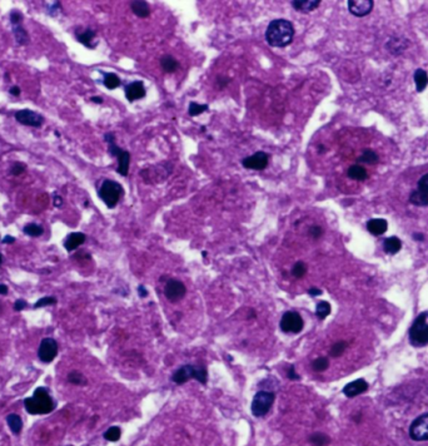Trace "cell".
Segmentation results:
<instances>
[{
	"label": "cell",
	"instance_id": "d590c367",
	"mask_svg": "<svg viewBox=\"0 0 428 446\" xmlns=\"http://www.w3.org/2000/svg\"><path fill=\"white\" fill-rule=\"evenodd\" d=\"M328 366H329V360L327 359V357H318V359L314 360L313 364H312V369H313L316 373H322V371L328 369Z\"/></svg>",
	"mask_w": 428,
	"mask_h": 446
},
{
	"label": "cell",
	"instance_id": "4fadbf2b",
	"mask_svg": "<svg viewBox=\"0 0 428 446\" xmlns=\"http://www.w3.org/2000/svg\"><path fill=\"white\" fill-rule=\"evenodd\" d=\"M269 156L264 152H257L252 156L247 157L242 161V166L248 169H254V171H262L268 166Z\"/></svg>",
	"mask_w": 428,
	"mask_h": 446
},
{
	"label": "cell",
	"instance_id": "db71d44e",
	"mask_svg": "<svg viewBox=\"0 0 428 446\" xmlns=\"http://www.w3.org/2000/svg\"><path fill=\"white\" fill-rule=\"evenodd\" d=\"M139 293L142 297H144V296H146L148 292H147V290L144 288V286H139Z\"/></svg>",
	"mask_w": 428,
	"mask_h": 446
},
{
	"label": "cell",
	"instance_id": "4dcf8cb0",
	"mask_svg": "<svg viewBox=\"0 0 428 446\" xmlns=\"http://www.w3.org/2000/svg\"><path fill=\"white\" fill-rule=\"evenodd\" d=\"M309 443H311L313 446H326L329 444V438L326 435V434L316 433L313 434V435H311Z\"/></svg>",
	"mask_w": 428,
	"mask_h": 446
},
{
	"label": "cell",
	"instance_id": "6da1fadb",
	"mask_svg": "<svg viewBox=\"0 0 428 446\" xmlns=\"http://www.w3.org/2000/svg\"><path fill=\"white\" fill-rule=\"evenodd\" d=\"M294 28L293 24L285 19L272 20L265 30V40L270 46L284 48L293 41Z\"/></svg>",
	"mask_w": 428,
	"mask_h": 446
},
{
	"label": "cell",
	"instance_id": "f1b7e54d",
	"mask_svg": "<svg viewBox=\"0 0 428 446\" xmlns=\"http://www.w3.org/2000/svg\"><path fill=\"white\" fill-rule=\"evenodd\" d=\"M13 31H14V35H15L16 43L20 44V45H25V44H28L29 36H28V33H26V30L23 28V26L14 25Z\"/></svg>",
	"mask_w": 428,
	"mask_h": 446
},
{
	"label": "cell",
	"instance_id": "f5cc1de1",
	"mask_svg": "<svg viewBox=\"0 0 428 446\" xmlns=\"http://www.w3.org/2000/svg\"><path fill=\"white\" fill-rule=\"evenodd\" d=\"M14 241H15V238L11 237V236H6V237L3 240V242L4 243H13Z\"/></svg>",
	"mask_w": 428,
	"mask_h": 446
},
{
	"label": "cell",
	"instance_id": "9a60e30c",
	"mask_svg": "<svg viewBox=\"0 0 428 446\" xmlns=\"http://www.w3.org/2000/svg\"><path fill=\"white\" fill-rule=\"evenodd\" d=\"M124 92H125V97H127V99L129 100L130 103L135 102V100H139V99H142V98L146 97V88H144V84H143V82H140V80L132 82V83H129V84L125 85Z\"/></svg>",
	"mask_w": 428,
	"mask_h": 446
},
{
	"label": "cell",
	"instance_id": "c3c4849f",
	"mask_svg": "<svg viewBox=\"0 0 428 446\" xmlns=\"http://www.w3.org/2000/svg\"><path fill=\"white\" fill-rule=\"evenodd\" d=\"M308 293L311 296H319V295H322V291L321 290H318V288H314V287H312L311 290L308 291Z\"/></svg>",
	"mask_w": 428,
	"mask_h": 446
},
{
	"label": "cell",
	"instance_id": "52a82bcc",
	"mask_svg": "<svg viewBox=\"0 0 428 446\" xmlns=\"http://www.w3.org/2000/svg\"><path fill=\"white\" fill-rule=\"evenodd\" d=\"M275 395L270 391H258L252 401V414L255 418H263L269 413Z\"/></svg>",
	"mask_w": 428,
	"mask_h": 446
},
{
	"label": "cell",
	"instance_id": "30bf717a",
	"mask_svg": "<svg viewBox=\"0 0 428 446\" xmlns=\"http://www.w3.org/2000/svg\"><path fill=\"white\" fill-rule=\"evenodd\" d=\"M58 344L54 339H44L41 340L40 342V346H39L38 350V357L40 361L45 362V364H49V362L54 361V359L58 355Z\"/></svg>",
	"mask_w": 428,
	"mask_h": 446
},
{
	"label": "cell",
	"instance_id": "7c38bea8",
	"mask_svg": "<svg viewBox=\"0 0 428 446\" xmlns=\"http://www.w3.org/2000/svg\"><path fill=\"white\" fill-rule=\"evenodd\" d=\"M15 119L18 120L20 124L29 125V127H35V128L41 127V124L44 123V118L41 117L40 114H38V113L33 112V110H29V109H23V110H19V112H16Z\"/></svg>",
	"mask_w": 428,
	"mask_h": 446
},
{
	"label": "cell",
	"instance_id": "836d02e7",
	"mask_svg": "<svg viewBox=\"0 0 428 446\" xmlns=\"http://www.w3.org/2000/svg\"><path fill=\"white\" fill-rule=\"evenodd\" d=\"M316 314L319 319L324 320L329 314H331V305H329L327 301L319 302V304L317 305Z\"/></svg>",
	"mask_w": 428,
	"mask_h": 446
},
{
	"label": "cell",
	"instance_id": "7dc6e473",
	"mask_svg": "<svg viewBox=\"0 0 428 446\" xmlns=\"http://www.w3.org/2000/svg\"><path fill=\"white\" fill-rule=\"evenodd\" d=\"M25 307H26V302L24 301V300H18V301L14 304V310H15V311H21V310H24Z\"/></svg>",
	"mask_w": 428,
	"mask_h": 446
},
{
	"label": "cell",
	"instance_id": "8992f818",
	"mask_svg": "<svg viewBox=\"0 0 428 446\" xmlns=\"http://www.w3.org/2000/svg\"><path fill=\"white\" fill-rule=\"evenodd\" d=\"M105 142L109 145V153L113 157H117L118 159V173L122 174V176H128V172H129V163H130V154L129 152L124 151L122 148L118 147L115 144V137L112 133H107L104 135Z\"/></svg>",
	"mask_w": 428,
	"mask_h": 446
},
{
	"label": "cell",
	"instance_id": "83f0119b",
	"mask_svg": "<svg viewBox=\"0 0 428 446\" xmlns=\"http://www.w3.org/2000/svg\"><path fill=\"white\" fill-rule=\"evenodd\" d=\"M410 202L415 206H428V194L421 191H413L410 197Z\"/></svg>",
	"mask_w": 428,
	"mask_h": 446
},
{
	"label": "cell",
	"instance_id": "484cf974",
	"mask_svg": "<svg viewBox=\"0 0 428 446\" xmlns=\"http://www.w3.org/2000/svg\"><path fill=\"white\" fill-rule=\"evenodd\" d=\"M161 66L166 73H174L178 69L179 63L172 55H163L161 59Z\"/></svg>",
	"mask_w": 428,
	"mask_h": 446
},
{
	"label": "cell",
	"instance_id": "7402d4cb",
	"mask_svg": "<svg viewBox=\"0 0 428 446\" xmlns=\"http://www.w3.org/2000/svg\"><path fill=\"white\" fill-rule=\"evenodd\" d=\"M383 248H385V252L388 253V255H396L402 248V242L400 241V238L393 236V237L386 238L385 242H383Z\"/></svg>",
	"mask_w": 428,
	"mask_h": 446
},
{
	"label": "cell",
	"instance_id": "603a6c76",
	"mask_svg": "<svg viewBox=\"0 0 428 446\" xmlns=\"http://www.w3.org/2000/svg\"><path fill=\"white\" fill-rule=\"evenodd\" d=\"M347 174L351 179H354V181H365L367 178V171H366L365 167L360 166V164H354V166H351L347 171Z\"/></svg>",
	"mask_w": 428,
	"mask_h": 446
},
{
	"label": "cell",
	"instance_id": "4316f807",
	"mask_svg": "<svg viewBox=\"0 0 428 446\" xmlns=\"http://www.w3.org/2000/svg\"><path fill=\"white\" fill-rule=\"evenodd\" d=\"M94 38H95V31L92 30V29H85V30L82 31V33L77 34L78 40H79L82 44H84L85 46H88V48H95V45L93 44Z\"/></svg>",
	"mask_w": 428,
	"mask_h": 446
},
{
	"label": "cell",
	"instance_id": "277c9868",
	"mask_svg": "<svg viewBox=\"0 0 428 446\" xmlns=\"http://www.w3.org/2000/svg\"><path fill=\"white\" fill-rule=\"evenodd\" d=\"M410 341L416 347L428 345V312H422L415 320L410 329Z\"/></svg>",
	"mask_w": 428,
	"mask_h": 446
},
{
	"label": "cell",
	"instance_id": "ac0fdd59",
	"mask_svg": "<svg viewBox=\"0 0 428 446\" xmlns=\"http://www.w3.org/2000/svg\"><path fill=\"white\" fill-rule=\"evenodd\" d=\"M388 223L383 218H373L367 222V230L368 232L375 236H381L387 231Z\"/></svg>",
	"mask_w": 428,
	"mask_h": 446
},
{
	"label": "cell",
	"instance_id": "44dd1931",
	"mask_svg": "<svg viewBox=\"0 0 428 446\" xmlns=\"http://www.w3.org/2000/svg\"><path fill=\"white\" fill-rule=\"evenodd\" d=\"M132 6L133 13L135 14L139 18H148L151 15V8H149L148 3L147 1H143V0H135L130 3Z\"/></svg>",
	"mask_w": 428,
	"mask_h": 446
},
{
	"label": "cell",
	"instance_id": "f35d334b",
	"mask_svg": "<svg viewBox=\"0 0 428 446\" xmlns=\"http://www.w3.org/2000/svg\"><path fill=\"white\" fill-rule=\"evenodd\" d=\"M307 273V265L302 261H298L292 268V275L297 278H302Z\"/></svg>",
	"mask_w": 428,
	"mask_h": 446
},
{
	"label": "cell",
	"instance_id": "5b68a950",
	"mask_svg": "<svg viewBox=\"0 0 428 446\" xmlns=\"http://www.w3.org/2000/svg\"><path fill=\"white\" fill-rule=\"evenodd\" d=\"M99 197L108 208H114L117 203L119 202L120 197L124 194L123 187L118 182L112 181V179H105L99 188Z\"/></svg>",
	"mask_w": 428,
	"mask_h": 446
},
{
	"label": "cell",
	"instance_id": "8d00e7d4",
	"mask_svg": "<svg viewBox=\"0 0 428 446\" xmlns=\"http://www.w3.org/2000/svg\"><path fill=\"white\" fill-rule=\"evenodd\" d=\"M68 381L74 385H87V379L79 371H71L68 375Z\"/></svg>",
	"mask_w": 428,
	"mask_h": 446
},
{
	"label": "cell",
	"instance_id": "ab89813d",
	"mask_svg": "<svg viewBox=\"0 0 428 446\" xmlns=\"http://www.w3.org/2000/svg\"><path fill=\"white\" fill-rule=\"evenodd\" d=\"M346 349H347V342L339 341L332 346L329 354H331L332 357H339L344 351H346Z\"/></svg>",
	"mask_w": 428,
	"mask_h": 446
},
{
	"label": "cell",
	"instance_id": "7a4b0ae2",
	"mask_svg": "<svg viewBox=\"0 0 428 446\" xmlns=\"http://www.w3.org/2000/svg\"><path fill=\"white\" fill-rule=\"evenodd\" d=\"M24 406L31 415H44L54 410L55 403L45 388H38L31 398H26L24 400Z\"/></svg>",
	"mask_w": 428,
	"mask_h": 446
},
{
	"label": "cell",
	"instance_id": "ffe728a7",
	"mask_svg": "<svg viewBox=\"0 0 428 446\" xmlns=\"http://www.w3.org/2000/svg\"><path fill=\"white\" fill-rule=\"evenodd\" d=\"M408 40L407 39L402 38V36H395V38L391 39L387 43V49L393 54H402L403 50L407 48Z\"/></svg>",
	"mask_w": 428,
	"mask_h": 446
},
{
	"label": "cell",
	"instance_id": "681fc988",
	"mask_svg": "<svg viewBox=\"0 0 428 446\" xmlns=\"http://www.w3.org/2000/svg\"><path fill=\"white\" fill-rule=\"evenodd\" d=\"M63 204V199H61L60 196H55L54 197V206L55 207H60Z\"/></svg>",
	"mask_w": 428,
	"mask_h": 446
},
{
	"label": "cell",
	"instance_id": "b9f144b4",
	"mask_svg": "<svg viewBox=\"0 0 428 446\" xmlns=\"http://www.w3.org/2000/svg\"><path fill=\"white\" fill-rule=\"evenodd\" d=\"M418 191L425 192V193L428 194V173L421 177L420 181H418Z\"/></svg>",
	"mask_w": 428,
	"mask_h": 446
},
{
	"label": "cell",
	"instance_id": "5bb4252c",
	"mask_svg": "<svg viewBox=\"0 0 428 446\" xmlns=\"http://www.w3.org/2000/svg\"><path fill=\"white\" fill-rule=\"evenodd\" d=\"M373 0H349L348 10L354 16L362 18L368 15L373 9Z\"/></svg>",
	"mask_w": 428,
	"mask_h": 446
},
{
	"label": "cell",
	"instance_id": "d6a6232c",
	"mask_svg": "<svg viewBox=\"0 0 428 446\" xmlns=\"http://www.w3.org/2000/svg\"><path fill=\"white\" fill-rule=\"evenodd\" d=\"M358 162L361 163H367V164H376L378 162V156L371 149H366L362 153V156L358 158Z\"/></svg>",
	"mask_w": 428,
	"mask_h": 446
},
{
	"label": "cell",
	"instance_id": "ee69618b",
	"mask_svg": "<svg viewBox=\"0 0 428 446\" xmlns=\"http://www.w3.org/2000/svg\"><path fill=\"white\" fill-rule=\"evenodd\" d=\"M25 171V164L24 163H19V162H16V163H14L13 164V167H11V174H13V176H19V174H21L23 173V172Z\"/></svg>",
	"mask_w": 428,
	"mask_h": 446
},
{
	"label": "cell",
	"instance_id": "60d3db41",
	"mask_svg": "<svg viewBox=\"0 0 428 446\" xmlns=\"http://www.w3.org/2000/svg\"><path fill=\"white\" fill-rule=\"evenodd\" d=\"M56 304V299L53 297V296H46V297H41L40 300L35 302L34 305V309H41V307H45V306H51V305H55Z\"/></svg>",
	"mask_w": 428,
	"mask_h": 446
},
{
	"label": "cell",
	"instance_id": "74e56055",
	"mask_svg": "<svg viewBox=\"0 0 428 446\" xmlns=\"http://www.w3.org/2000/svg\"><path fill=\"white\" fill-rule=\"evenodd\" d=\"M207 110H208V105L207 104H198V103L196 102H192L191 104H189L188 113L189 115H192V117H197V115L202 114V113L207 112Z\"/></svg>",
	"mask_w": 428,
	"mask_h": 446
},
{
	"label": "cell",
	"instance_id": "e575fe53",
	"mask_svg": "<svg viewBox=\"0 0 428 446\" xmlns=\"http://www.w3.org/2000/svg\"><path fill=\"white\" fill-rule=\"evenodd\" d=\"M120 436H122V430H120V429L118 428V426H112V428H109L104 433L105 440L113 441V443H114V441L119 440Z\"/></svg>",
	"mask_w": 428,
	"mask_h": 446
},
{
	"label": "cell",
	"instance_id": "3957f363",
	"mask_svg": "<svg viewBox=\"0 0 428 446\" xmlns=\"http://www.w3.org/2000/svg\"><path fill=\"white\" fill-rule=\"evenodd\" d=\"M191 379H196L197 381L206 385L207 380H208V373H207L206 367L184 365V366L179 367L172 376V380L178 385H183V384L188 383Z\"/></svg>",
	"mask_w": 428,
	"mask_h": 446
},
{
	"label": "cell",
	"instance_id": "816d5d0a",
	"mask_svg": "<svg viewBox=\"0 0 428 446\" xmlns=\"http://www.w3.org/2000/svg\"><path fill=\"white\" fill-rule=\"evenodd\" d=\"M8 293V287L5 285H0V295H6Z\"/></svg>",
	"mask_w": 428,
	"mask_h": 446
},
{
	"label": "cell",
	"instance_id": "f546056e",
	"mask_svg": "<svg viewBox=\"0 0 428 446\" xmlns=\"http://www.w3.org/2000/svg\"><path fill=\"white\" fill-rule=\"evenodd\" d=\"M103 83H104V85L108 88V89H115V88H118L120 85V79L117 74L107 73L104 75Z\"/></svg>",
	"mask_w": 428,
	"mask_h": 446
},
{
	"label": "cell",
	"instance_id": "8fae6325",
	"mask_svg": "<svg viewBox=\"0 0 428 446\" xmlns=\"http://www.w3.org/2000/svg\"><path fill=\"white\" fill-rule=\"evenodd\" d=\"M187 292L186 285L183 282L178 280H168V282L166 283V287H164V293H166V297L168 301L171 302H178L181 301L184 297Z\"/></svg>",
	"mask_w": 428,
	"mask_h": 446
},
{
	"label": "cell",
	"instance_id": "d4e9b609",
	"mask_svg": "<svg viewBox=\"0 0 428 446\" xmlns=\"http://www.w3.org/2000/svg\"><path fill=\"white\" fill-rule=\"evenodd\" d=\"M6 423H8L9 428H10L11 433L14 435H19L21 433V429H23V421H21V418L16 414H10L8 415L6 418Z\"/></svg>",
	"mask_w": 428,
	"mask_h": 446
},
{
	"label": "cell",
	"instance_id": "11a10c76",
	"mask_svg": "<svg viewBox=\"0 0 428 446\" xmlns=\"http://www.w3.org/2000/svg\"><path fill=\"white\" fill-rule=\"evenodd\" d=\"M92 102H94V103H98V104H100V103H103V99L100 97H93L92 98Z\"/></svg>",
	"mask_w": 428,
	"mask_h": 446
},
{
	"label": "cell",
	"instance_id": "f6af8a7d",
	"mask_svg": "<svg viewBox=\"0 0 428 446\" xmlns=\"http://www.w3.org/2000/svg\"><path fill=\"white\" fill-rule=\"evenodd\" d=\"M322 233H323V231H322V228L319 226H312L309 228V235L313 238H319L322 236Z\"/></svg>",
	"mask_w": 428,
	"mask_h": 446
},
{
	"label": "cell",
	"instance_id": "cb8c5ba5",
	"mask_svg": "<svg viewBox=\"0 0 428 446\" xmlns=\"http://www.w3.org/2000/svg\"><path fill=\"white\" fill-rule=\"evenodd\" d=\"M415 83L417 92H423L428 85V74L423 69H417L415 71Z\"/></svg>",
	"mask_w": 428,
	"mask_h": 446
},
{
	"label": "cell",
	"instance_id": "9f6ffc18",
	"mask_svg": "<svg viewBox=\"0 0 428 446\" xmlns=\"http://www.w3.org/2000/svg\"><path fill=\"white\" fill-rule=\"evenodd\" d=\"M1 263H3V257H1V253H0V266H1Z\"/></svg>",
	"mask_w": 428,
	"mask_h": 446
},
{
	"label": "cell",
	"instance_id": "d6986e66",
	"mask_svg": "<svg viewBox=\"0 0 428 446\" xmlns=\"http://www.w3.org/2000/svg\"><path fill=\"white\" fill-rule=\"evenodd\" d=\"M319 4H321L319 0H293L292 1L293 8L301 13H309V11L318 8Z\"/></svg>",
	"mask_w": 428,
	"mask_h": 446
},
{
	"label": "cell",
	"instance_id": "2e32d148",
	"mask_svg": "<svg viewBox=\"0 0 428 446\" xmlns=\"http://www.w3.org/2000/svg\"><path fill=\"white\" fill-rule=\"evenodd\" d=\"M368 390V384L367 381L363 380V379H358V380H354L352 383L347 384L343 389V394L347 398H354V396H358L361 394L366 393Z\"/></svg>",
	"mask_w": 428,
	"mask_h": 446
},
{
	"label": "cell",
	"instance_id": "9c48e42d",
	"mask_svg": "<svg viewBox=\"0 0 428 446\" xmlns=\"http://www.w3.org/2000/svg\"><path fill=\"white\" fill-rule=\"evenodd\" d=\"M410 438L415 441L428 440V413L413 420L410 426Z\"/></svg>",
	"mask_w": 428,
	"mask_h": 446
},
{
	"label": "cell",
	"instance_id": "f907efd6",
	"mask_svg": "<svg viewBox=\"0 0 428 446\" xmlns=\"http://www.w3.org/2000/svg\"><path fill=\"white\" fill-rule=\"evenodd\" d=\"M10 94H13V95H19L20 94V89H19V87H13L10 89Z\"/></svg>",
	"mask_w": 428,
	"mask_h": 446
},
{
	"label": "cell",
	"instance_id": "1f68e13d",
	"mask_svg": "<svg viewBox=\"0 0 428 446\" xmlns=\"http://www.w3.org/2000/svg\"><path fill=\"white\" fill-rule=\"evenodd\" d=\"M24 233L30 237H39V236L43 235L44 230L40 225H36V223H29L24 227Z\"/></svg>",
	"mask_w": 428,
	"mask_h": 446
},
{
	"label": "cell",
	"instance_id": "7bdbcfd3",
	"mask_svg": "<svg viewBox=\"0 0 428 446\" xmlns=\"http://www.w3.org/2000/svg\"><path fill=\"white\" fill-rule=\"evenodd\" d=\"M21 20H23V14H21L20 11H16V10L11 11V14H10V23L13 24V26L14 25H20Z\"/></svg>",
	"mask_w": 428,
	"mask_h": 446
},
{
	"label": "cell",
	"instance_id": "ba28073f",
	"mask_svg": "<svg viewBox=\"0 0 428 446\" xmlns=\"http://www.w3.org/2000/svg\"><path fill=\"white\" fill-rule=\"evenodd\" d=\"M279 326L283 332H287V334H299L303 330L304 322L298 312L288 311L282 316Z\"/></svg>",
	"mask_w": 428,
	"mask_h": 446
},
{
	"label": "cell",
	"instance_id": "e0dca14e",
	"mask_svg": "<svg viewBox=\"0 0 428 446\" xmlns=\"http://www.w3.org/2000/svg\"><path fill=\"white\" fill-rule=\"evenodd\" d=\"M85 235L82 232H74L70 233V235L66 237V240L64 241V247L66 251L71 252V251L77 250L79 246H82L85 242Z\"/></svg>",
	"mask_w": 428,
	"mask_h": 446
},
{
	"label": "cell",
	"instance_id": "bcb514c9",
	"mask_svg": "<svg viewBox=\"0 0 428 446\" xmlns=\"http://www.w3.org/2000/svg\"><path fill=\"white\" fill-rule=\"evenodd\" d=\"M288 378L291 380H299V375L296 373V370H294V366H289L288 369Z\"/></svg>",
	"mask_w": 428,
	"mask_h": 446
}]
</instances>
